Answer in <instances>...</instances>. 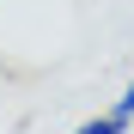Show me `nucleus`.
<instances>
[{"instance_id":"nucleus-1","label":"nucleus","mask_w":134,"mask_h":134,"mask_svg":"<svg viewBox=\"0 0 134 134\" xmlns=\"http://www.w3.org/2000/svg\"><path fill=\"white\" fill-rule=\"evenodd\" d=\"M73 134H128V116H116V110H110V116H92V122H79Z\"/></svg>"},{"instance_id":"nucleus-2","label":"nucleus","mask_w":134,"mask_h":134,"mask_svg":"<svg viewBox=\"0 0 134 134\" xmlns=\"http://www.w3.org/2000/svg\"><path fill=\"white\" fill-rule=\"evenodd\" d=\"M116 116H128V122H134V79H128V92L116 98Z\"/></svg>"}]
</instances>
